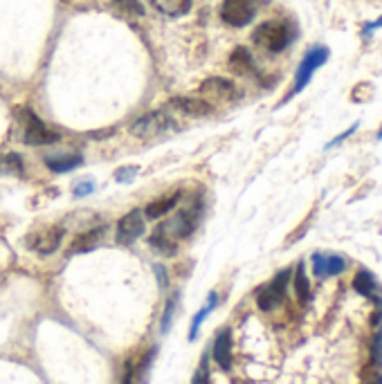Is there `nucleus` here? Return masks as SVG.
<instances>
[{"mask_svg":"<svg viewBox=\"0 0 382 384\" xmlns=\"http://www.w3.org/2000/svg\"><path fill=\"white\" fill-rule=\"evenodd\" d=\"M293 39H295V30L286 21H266L252 32V41L259 47L266 50V52H273V54L284 52L293 43Z\"/></svg>","mask_w":382,"mask_h":384,"instance_id":"obj_1","label":"nucleus"},{"mask_svg":"<svg viewBox=\"0 0 382 384\" xmlns=\"http://www.w3.org/2000/svg\"><path fill=\"white\" fill-rule=\"evenodd\" d=\"M330 58V50L326 45H312L306 50V54L304 58L299 61V67H297V72H295V81H293V88L288 90V95L284 99V104L286 101H290L295 95H299V92L306 88V85L310 83L312 79V74H315L321 65H324L326 61Z\"/></svg>","mask_w":382,"mask_h":384,"instance_id":"obj_2","label":"nucleus"},{"mask_svg":"<svg viewBox=\"0 0 382 384\" xmlns=\"http://www.w3.org/2000/svg\"><path fill=\"white\" fill-rule=\"evenodd\" d=\"M16 117L23 122V142L30 144V147H47V144L59 142V133L47 128L43 119H39L36 115L28 108L16 110Z\"/></svg>","mask_w":382,"mask_h":384,"instance_id":"obj_3","label":"nucleus"},{"mask_svg":"<svg viewBox=\"0 0 382 384\" xmlns=\"http://www.w3.org/2000/svg\"><path fill=\"white\" fill-rule=\"evenodd\" d=\"M290 279H293V270L286 268L282 272H277V277L270 281L268 286H263L259 292H257V306L259 310L263 312H270L279 308V306L284 303L286 292H288V286H290Z\"/></svg>","mask_w":382,"mask_h":384,"instance_id":"obj_4","label":"nucleus"},{"mask_svg":"<svg viewBox=\"0 0 382 384\" xmlns=\"http://www.w3.org/2000/svg\"><path fill=\"white\" fill-rule=\"evenodd\" d=\"M257 16V0H223L220 19L229 28H245Z\"/></svg>","mask_w":382,"mask_h":384,"instance_id":"obj_5","label":"nucleus"},{"mask_svg":"<svg viewBox=\"0 0 382 384\" xmlns=\"http://www.w3.org/2000/svg\"><path fill=\"white\" fill-rule=\"evenodd\" d=\"M173 119L169 117L162 110H156V113H149L140 117L138 122L131 126V135L138 140H153V138H160L165 131L169 128H173Z\"/></svg>","mask_w":382,"mask_h":384,"instance_id":"obj_6","label":"nucleus"},{"mask_svg":"<svg viewBox=\"0 0 382 384\" xmlns=\"http://www.w3.org/2000/svg\"><path fill=\"white\" fill-rule=\"evenodd\" d=\"M312 275L317 279L339 277L349 270V259L344 254H326V252H312L310 256Z\"/></svg>","mask_w":382,"mask_h":384,"instance_id":"obj_7","label":"nucleus"},{"mask_svg":"<svg viewBox=\"0 0 382 384\" xmlns=\"http://www.w3.org/2000/svg\"><path fill=\"white\" fill-rule=\"evenodd\" d=\"M63 234H65L63 227H50V229H43V232L28 236V247H30L32 252L47 256V254H52V252L59 250Z\"/></svg>","mask_w":382,"mask_h":384,"instance_id":"obj_8","label":"nucleus"},{"mask_svg":"<svg viewBox=\"0 0 382 384\" xmlns=\"http://www.w3.org/2000/svg\"><path fill=\"white\" fill-rule=\"evenodd\" d=\"M144 234V213L140 209H133L124 213L117 223V241L120 243H133Z\"/></svg>","mask_w":382,"mask_h":384,"instance_id":"obj_9","label":"nucleus"},{"mask_svg":"<svg viewBox=\"0 0 382 384\" xmlns=\"http://www.w3.org/2000/svg\"><path fill=\"white\" fill-rule=\"evenodd\" d=\"M198 92L202 97H209V99H218V101H229L236 97V85L225 79V76H209L200 83Z\"/></svg>","mask_w":382,"mask_h":384,"instance_id":"obj_10","label":"nucleus"},{"mask_svg":"<svg viewBox=\"0 0 382 384\" xmlns=\"http://www.w3.org/2000/svg\"><path fill=\"white\" fill-rule=\"evenodd\" d=\"M353 290L362 297L371 299L373 303H382V286L378 284V279L373 277V272L367 268H360L353 277Z\"/></svg>","mask_w":382,"mask_h":384,"instance_id":"obj_11","label":"nucleus"},{"mask_svg":"<svg viewBox=\"0 0 382 384\" xmlns=\"http://www.w3.org/2000/svg\"><path fill=\"white\" fill-rule=\"evenodd\" d=\"M108 234V227L101 225V227H92L88 229V232H83L74 238V241L70 243V247H67V256H74V254H86V252H92L95 247L101 245V241H104V236Z\"/></svg>","mask_w":382,"mask_h":384,"instance_id":"obj_12","label":"nucleus"},{"mask_svg":"<svg viewBox=\"0 0 382 384\" xmlns=\"http://www.w3.org/2000/svg\"><path fill=\"white\" fill-rule=\"evenodd\" d=\"M198 202H193L191 207L182 209L178 216L171 220V223H167L169 229H173L176 238H187L193 234V229L198 227Z\"/></svg>","mask_w":382,"mask_h":384,"instance_id":"obj_13","label":"nucleus"},{"mask_svg":"<svg viewBox=\"0 0 382 384\" xmlns=\"http://www.w3.org/2000/svg\"><path fill=\"white\" fill-rule=\"evenodd\" d=\"M211 355H214V362L223 371L232 369V330L229 328H223L216 332L214 346H211Z\"/></svg>","mask_w":382,"mask_h":384,"instance_id":"obj_14","label":"nucleus"},{"mask_svg":"<svg viewBox=\"0 0 382 384\" xmlns=\"http://www.w3.org/2000/svg\"><path fill=\"white\" fill-rule=\"evenodd\" d=\"M171 108H176L178 113L187 117H209L214 113V106L200 97H173Z\"/></svg>","mask_w":382,"mask_h":384,"instance_id":"obj_15","label":"nucleus"},{"mask_svg":"<svg viewBox=\"0 0 382 384\" xmlns=\"http://www.w3.org/2000/svg\"><path fill=\"white\" fill-rule=\"evenodd\" d=\"M293 288H295L297 301H299L301 306L312 301V286H310L308 275H306V263L304 261L297 263V268L293 270Z\"/></svg>","mask_w":382,"mask_h":384,"instance_id":"obj_16","label":"nucleus"},{"mask_svg":"<svg viewBox=\"0 0 382 384\" xmlns=\"http://www.w3.org/2000/svg\"><path fill=\"white\" fill-rule=\"evenodd\" d=\"M149 245L158 254H165V256H173L178 252V245H176L173 238L169 236V227L167 225H158L156 229H153L151 236H149Z\"/></svg>","mask_w":382,"mask_h":384,"instance_id":"obj_17","label":"nucleus"},{"mask_svg":"<svg viewBox=\"0 0 382 384\" xmlns=\"http://www.w3.org/2000/svg\"><path fill=\"white\" fill-rule=\"evenodd\" d=\"M151 5L153 10L169 16V19H178L191 10V0H151Z\"/></svg>","mask_w":382,"mask_h":384,"instance_id":"obj_18","label":"nucleus"},{"mask_svg":"<svg viewBox=\"0 0 382 384\" xmlns=\"http://www.w3.org/2000/svg\"><path fill=\"white\" fill-rule=\"evenodd\" d=\"M229 70L236 74H252L254 72V58L248 47H236L229 54Z\"/></svg>","mask_w":382,"mask_h":384,"instance_id":"obj_19","label":"nucleus"},{"mask_svg":"<svg viewBox=\"0 0 382 384\" xmlns=\"http://www.w3.org/2000/svg\"><path fill=\"white\" fill-rule=\"evenodd\" d=\"M178 200H180V193H173V195H167V198H158L147 204V209H144V218L149 220H156V218H162L165 213L171 211Z\"/></svg>","mask_w":382,"mask_h":384,"instance_id":"obj_20","label":"nucleus"},{"mask_svg":"<svg viewBox=\"0 0 382 384\" xmlns=\"http://www.w3.org/2000/svg\"><path fill=\"white\" fill-rule=\"evenodd\" d=\"M218 306V295L216 292H211L209 297H207V303L202 306V308L193 314V319H191V328H189V339L193 341L198 337V330H200V326H202V321H205L211 312H214V308Z\"/></svg>","mask_w":382,"mask_h":384,"instance_id":"obj_21","label":"nucleus"},{"mask_svg":"<svg viewBox=\"0 0 382 384\" xmlns=\"http://www.w3.org/2000/svg\"><path fill=\"white\" fill-rule=\"evenodd\" d=\"M83 162V158L79 153H70V156H56V158H47L45 164L50 171H54V173H67V171L76 169Z\"/></svg>","mask_w":382,"mask_h":384,"instance_id":"obj_22","label":"nucleus"},{"mask_svg":"<svg viewBox=\"0 0 382 384\" xmlns=\"http://www.w3.org/2000/svg\"><path fill=\"white\" fill-rule=\"evenodd\" d=\"M369 366L373 371H382V326H378L376 335L369 344Z\"/></svg>","mask_w":382,"mask_h":384,"instance_id":"obj_23","label":"nucleus"},{"mask_svg":"<svg viewBox=\"0 0 382 384\" xmlns=\"http://www.w3.org/2000/svg\"><path fill=\"white\" fill-rule=\"evenodd\" d=\"M21 173H23V158L19 153L0 156V175H21Z\"/></svg>","mask_w":382,"mask_h":384,"instance_id":"obj_24","label":"nucleus"},{"mask_svg":"<svg viewBox=\"0 0 382 384\" xmlns=\"http://www.w3.org/2000/svg\"><path fill=\"white\" fill-rule=\"evenodd\" d=\"M178 299H180V295L173 292L171 299L167 301L165 306V314H162V319H160V332H169V328H171V321H173V314H176V308H178Z\"/></svg>","mask_w":382,"mask_h":384,"instance_id":"obj_25","label":"nucleus"},{"mask_svg":"<svg viewBox=\"0 0 382 384\" xmlns=\"http://www.w3.org/2000/svg\"><path fill=\"white\" fill-rule=\"evenodd\" d=\"M358 128H360V122H353V124H351L349 128H346V131H342V133H339V135H335V138L330 140V142H326L324 151H330V149H337V147H342V144H344L346 140H349V138H353V135H355V131H358Z\"/></svg>","mask_w":382,"mask_h":384,"instance_id":"obj_26","label":"nucleus"},{"mask_svg":"<svg viewBox=\"0 0 382 384\" xmlns=\"http://www.w3.org/2000/svg\"><path fill=\"white\" fill-rule=\"evenodd\" d=\"M110 3H115L122 12H129L133 16H144V5L140 0H110Z\"/></svg>","mask_w":382,"mask_h":384,"instance_id":"obj_27","label":"nucleus"},{"mask_svg":"<svg viewBox=\"0 0 382 384\" xmlns=\"http://www.w3.org/2000/svg\"><path fill=\"white\" fill-rule=\"evenodd\" d=\"M209 355H205L200 360V366L196 369V373H193V382L191 384H207L209 382Z\"/></svg>","mask_w":382,"mask_h":384,"instance_id":"obj_28","label":"nucleus"},{"mask_svg":"<svg viewBox=\"0 0 382 384\" xmlns=\"http://www.w3.org/2000/svg\"><path fill=\"white\" fill-rule=\"evenodd\" d=\"M135 175H138V167H122V169L115 171L117 182H131Z\"/></svg>","mask_w":382,"mask_h":384,"instance_id":"obj_29","label":"nucleus"},{"mask_svg":"<svg viewBox=\"0 0 382 384\" xmlns=\"http://www.w3.org/2000/svg\"><path fill=\"white\" fill-rule=\"evenodd\" d=\"M380 28H382V16H380L378 21H373V23H367V25H364V30H362V39L367 41L369 36H373V32L380 30Z\"/></svg>","mask_w":382,"mask_h":384,"instance_id":"obj_30","label":"nucleus"},{"mask_svg":"<svg viewBox=\"0 0 382 384\" xmlns=\"http://www.w3.org/2000/svg\"><path fill=\"white\" fill-rule=\"evenodd\" d=\"M95 186H92V182H81L79 186H74V195L76 198H83V195H88Z\"/></svg>","mask_w":382,"mask_h":384,"instance_id":"obj_31","label":"nucleus"},{"mask_svg":"<svg viewBox=\"0 0 382 384\" xmlns=\"http://www.w3.org/2000/svg\"><path fill=\"white\" fill-rule=\"evenodd\" d=\"M369 323L373 328H378V326H382V303H378L376 306V312L371 314V319H369Z\"/></svg>","mask_w":382,"mask_h":384,"instance_id":"obj_32","label":"nucleus"},{"mask_svg":"<svg viewBox=\"0 0 382 384\" xmlns=\"http://www.w3.org/2000/svg\"><path fill=\"white\" fill-rule=\"evenodd\" d=\"M362 384H382V371H373L371 369V375H369V378H364Z\"/></svg>","mask_w":382,"mask_h":384,"instance_id":"obj_33","label":"nucleus"},{"mask_svg":"<svg viewBox=\"0 0 382 384\" xmlns=\"http://www.w3.org/2000/svg\"><path fill=\"white\" fill-rule=\"evenodd\" d=\"M156 275H158V279H160V288H165V290H167V286H169L167 270H165L162 266H156Z\"/></svg>","mask_w":382,"mask_h":384,"instance_id":"obj_34","label":"nucleus"},{"mask_svg":"<svg viewBox=\"0 0 382 384\" xmlns=\"http://www.w3.org/2000/svg\"><path fill=\"white\" fill-rule=\"evenodd\" d=\"M133 366L129 364V366H126V375H124V382L122 384H133Z\"/></svg>","mask_w":382,"mask_h":384,"instance_id":"obj_35","label":"nucleus"},{"mask_svg":"<svg viewBox=\"0 0 382 384\" xmlns=\"http://www.w3.org/2000/svg\"><path fill=\"white\" fill-rule=\"evenodd\" d=\"M376 140H378V142H382V124H380V128H378V133H376Z\"/></svg>","mask_w":382,"mask_h":384,"instance_id":"obj_36","label":"nucleus"}]
</instances>
